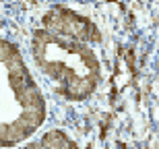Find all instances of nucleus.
I'll return each mask as SVG.
<instances>
[{
    "label": "nucleus",
    "mask_w": 159,
    "mask_h": 149,
    "mask_svg": "<svg viewBox=\"0 0 159 149\" xmlns=\"http://www.w3.org/2000/svg\"><path fill=\"white\" fill-rule=\"evenodd\" d=\"M46 120V100L17 44L0 40V147L29 139Z\"/></svg>",
    "instance_id": "f257e3e1"
},
{
    "label": "nucleus",
    "mask_w": 159,
    "mask_h": 149,
    "mask_svg": "<svg viewBox=\"0 0 159 149\" xmlns=\"http://www.w3.org/2000/svg\"><path fill=\"white\" fill-rule=\"evenodd\" d=\"M31 54L39 71L68 101L89 100L101 81L99 58L87 44L37 29L31 37Z\"/></svg>",
    "instance_id": "f03ea898"
},
{
    "label": "nucleus",
    "mask_w": 159,
    "mask_h": 149,
    "mask_svg": "<svg viewBox=\"0 0 159 149\" xmlns=\"http://www.w3.org/2000/svg\"><path fill=\"white\" fill-rule=\"evenodd\" d=\"M43 29L54 33V35L66 37V40H75L81 44H101V31L99 27L85 15L66 8V6H50L43 17H41Z\"/></svg>",
    "instance_id": "7ed1b4c3"
},
{
    "label": "nucleus",
    "mask_w": 159,
    "mask_h": 149,
    "mask_svg": "<svg viewBox=\"0 0 159 149\" xmlns=\"http://www.w3.org/2000/svg\"><path fill=\"white\" fill-rule=\"evenodd\" d=\"M41 145V149H79V145L72 141L64 131H50L37 141Z\"/></svg>",
    "instance_id": "20e7f679"
},
{
    "label": "nucleus",
    "mask_w": 159,
    "mask_h": 149,
    "mask_svg": "<svg viewBox=\"0 0 159 149\" xmlns=\"http://www.w3.org/2000/svg\"><path fill=\"white\" fill-rule=\"evenodd\" d=\"M23 149H41V145L37 143V141H33V143H29V145H25Z\"/></svg>",
    "instance_id": "39448f33"
}]
</instances>
